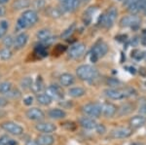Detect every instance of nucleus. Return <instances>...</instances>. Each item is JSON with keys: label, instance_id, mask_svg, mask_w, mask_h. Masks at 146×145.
I'll list each match as a JSON object with an SVG mask.
<instances>
[{"label": "nucleus", "instance_id": "nucleus-1", "mask_svg": "<svg viewBox=\"0 0 146 145\" xmlns=\"http://www.w3.org/2000/svg\"><path fill=\"white\" fill-rule=\"evenodd\" d=\"M135 90L131 88H114V89H107L104 91V95H106L108 99L120 100L124 99L127 97H129L131 95H135Z\"/></svg>", "mask_w": 146, "mask_h": 145}, {"label": "nucleus", "instance_id": "nucleus-2", "mask_svg": "<svg viewBox=\"0 0 146 145\" xmlns=\"http://www.w3.org/2000/svg\"><path fill=\"white\" fill-rule=\"evenodd\" d=\"M76 74L80 80L93 81L98 76V71L96 67L90 64H83L77 67Z\"/></svg>", "mask_w": 146, "mask_h": 145}, {"label": "nucleus", "instance_id": "nucleus-3", "mask_svg": "<svg viewBox=\"0 0 146 145\" xmlns=\"http://www.w3.org/2000/svg\"><path fill=\"white\" fill-rule=\"evenodd\" d=\"M118 16V11L115 7H110L108 10L105 12L103 15H101L100 18V23L102 27L105 28H110L114 24L115 21Z\"/></svg>", "mask_w": 146, "mask_h": 145}, {"label": "nucleus", "instance_id": "nucleus-4", "mask_svg": "<svg viewBox=\"0 0 146 145\" xmlns=\"http://www.w3.org/2000/svg\"><path fill=\"white\" fill-rule=\"evenodd\" d=\"M108 52V46L104 41H98L95 44L91 52V60L92 62H96L98 58L104 57Z\"/></svg>", "mask_w": 146, "mask_h": 145}, {"label": "nucleus", "instance_id": "nucleus-5", "mask_svg": "<svg viewBox=\"0 0 146 145\" xmlns=\"http://www.w3.org/2000/svg\"><path fill=\"white\" fill-rule=\"evenodd\" d=\"M21 19L23 21L25 24L27 25V27L34 25L35 23L38 22L39 17L38 14L35 10H25L21 16Z\"/></svg>", "mask_w": 146, "mask_h": 145}, {"label": "nucleus", "instance_id": "nucleus-6", "mask_svg": "<svg viewBox=\"0 0 146 145\" xmlns=\"http://www.w3.org/2000/svg\"><path fill=\"white\" fill-rule=\"evenodd\" d=\"M82 110L86 115L94 117V118H98L101 114V105L98 103L90 102V103L85 104L82 107Z\"/></svg>", "mask_w": 146, "mask_h": 145}, {"label": "nucleus", "instance_id": "nucleus-7", "mask_svg": "<svg viewBox=\"0 0 146 145\" xmlns=\"http://www.w3.org/2000/svg\"><path fill=\"white\" fill-rule=\"evenodd\" d=\"M1 128L4 130L10 132L13 135H22L23 134V128L17 123L14 122H4L1 124Z\"/></svg>", "mask_w": 146, "mask_h": 145}, {"label": "nucleus", "instance_id": "nucleus-8", "mask_svg": "<svg viewBox=\"0 0 146 145\" xmlns=\"http://www.w3.org/2000/svg\"><path fill=\"white\" fill-rule=\"evenodd\" d=\"M86 45L84 43H75L68 49V56L71 58H79L84 55Z\"/></svg>", "mask_w": 146, "mask_h": 145}, {"label": "nucleus", "instance_id": "nucleus-9", "mask_svg": "<svg viewBox=\"0 0 146 145\" xmlns=\"http://www.w3.org/2000/svg\"><path fill=\"white\" fill-rule=\"evenodd\" d=\"M131 134H133V130L129 128H117L110 132V136L115 139L127 138Z\"/></svg>", "mask_w": 146, "mask_h": 145}, {"label": "nucleus", "instance_id": "nucleus-10", "mask_svg": "<svg viewBox=\"0 0 146 145\" xmlns=\"http://www.w3.org/2000/svg\"><path fill=\"white\" fill-rule=\"evenodd\" d=\"M140 23V19L135 15H129L123 17L120 21V25L122 27H133L137 26Z\"/></svg>", "mask_w": 146, "mask_h": 145}, {"label": "nucleus", "instance_id": "nucleus-11", "mask_svg": "<svg viewBox=\"0 0 146 145\" xmlns=\"http://www.w3.org/2000/svg\"><path fill=\"white\" fill-rule=\"evenodd\" d=\"M46 95H48L52 99H62L64 97L62 89L58 85H51L47 88Z\"/></svg>", "mask_w": 146, "mask_h": 145}, {"label": "nucleus", "instance_id": "nucleus-12", "mask_svg": "<svg viewBox=\"0 0 146 145\" xmlns=\"http://www.w3.org/2000/svg\"><path fill=\"white\" fill-rule=\"evenodd\" d=\"M27 117L32 121H42L45 118V114L41 109L33 107V108H30L27 111Z\"/></svg>", "mask_w": 146, "mask_h": 145}, {"label": "nucleus", "instance_id": "nucleus-13", "mask_svg": "<svg viewBox=\"0 0 146 145\" xmlns=\"http://www.w3.org/2000/svg\"><path fill=\"white\" fill-rule=\"evenodd\" d=\"M117 107L111 102H105L101 105V113L106 118H112L117 113Z\"/></svg>", "mask_w": 146, "mask_h": 145}, {"label": "nucleus", "instance_id": "nucleus-14", "mask_svg": "<svg viewBox=\"0 0 146 145\" xmlns=\"http://www.w3.org/2000/svg\"><path fill=\"white\" fill-rule=\"evenodd\" d=\"M35 128L39 132H42V134H51V132H54L56 130V127L53 123L39 122L38 124L35 125Z\"/></svg>", "mask_w": 146, "mask_h": 145}, {"label": "nucleus", "instance_id": "nucleus-15", "mask_svg": "<svg viewBox=\"0 0 146 145\" xmlns=\"http://www.w3.org/2000/svg\"><path fill=\"white\" fill-rule=\"evenodd\" d=\"M28 41V35L25 32H22V33L18 34V36L14 39V47L17 50H21L23 47L27 45Z\"/></svg>", "mask_w": 146, "mask_h": 145}, {"label": "nucleus", "instance_id": "nucleus-16", "mask_svg": "<svg viewBox=\"0 0 146 145\" xmlns=\"http://www.w3.org/2000/svg\"><path fill=\"white\" fill-rule=\"evenodd\" d=\"M146 124V118L142 115H136L131 118L129 120V126L133 128H138L143 127Z\"/></svg>", "mask_w": 146, "mask_h": 145}, {"label": "nucleus", "instance_id": "nucleus-17", "mask_svg": "<svg viewBox=\"0 0 146 145\" xmlns=\"http://www.w3.org/2000/svg\"><path fill=\"white\" fill-rule=\"evenodd\" d=\"M80 5V0H64L62 2V8L66 12H74Z\"/></svg>", "mask_w": 146, "mask_h": 145}, {"label": "nucleus", "instance_id": "nucleus-18", "mask_svg": "<svg viewBox=\"0 0 146 145\" xmlns=\"http://www.w3.org/2000/svg\"><path fill=\"white\" fill-rule=\"evenodd\" d=\"M36 141L39 145H53L55 142V138L50 134H43L37 137Z\"/></svg>", "mask_w": 146, "mask_h": 145}, {"label": "nucleus", "instance_id": "nucleus-19", "mask_svg": "<svg viewBox=\"0 0 146 145\" xmlns=\"http://www.w3.org/2000/svg\"><path fill=\"white\" fill-rule=\"evenodd\" d=\"M79 124L82 128H87V130H93V128H96V121L92 118H88V117H83V118L80 119Z\"/></svg>", "mask_w": 146, "mask_h": 145}, {"label": "nucleus", "instance_id": "nucleus-20", "mask_svg": "<svg viewBox=\"0 0 146 145\" xmlns=\"http://www.w3.org/2000/svg\"><path fill=\"white\" fill-rule=\"evenodd\" d=\"M74 82H75V79L72 74L63 73L62 75H60V83L63 87H69V86L74 84Z\"/></svg>", "mask_w": 146, "mask_h": 145}, {"label": "nucleus", "instance_id": "nucleus-21", "mask_svg": "<svg viewBox=\"0 0 146 145\" xmlns=\"http://www.w3.org/2000/svg\"><path fill=\"white\" fill-rule=\"evenodd\" d=\"M48 115L50 118L52 119H56V120H58V119H63L65 116H66V113L64 111L62 110L60 108H53L49 111Z\"/></svg>", "mask_w": 146, "mask_h": 145}, {"label": "nucleus", "instance_id": "nucleus-22", "mask_svg": "<svg viewBox=\"0 0 146 145\" xmlns=\"http://www.w3.org/2000/svg\"><path fill=\"white\" fill-rule=\"evenodd\" d=\"M30 4H31V2L29 0H15L12 6L15 10H23V9L28 8Z\"/></svg>", "mask_w": 146, "mask_h": 145}, {"label": "nucleus", "instance_id": "nucleus-23", "mask_svg": "<svg viewBox=\"0 0 146 145\" xmlns=\"http://www.w3.org/2000/svg\"><path fill=\"white\" fill-rule=\"evenodd\" d=\"M68 95L72 97H81L86 95V90L81 87H75L71 88L68 91Z\"/></svg>", "mask_w": 146, "mask_h": 145}, {"label": "nucleus", "instance_id": "nucleus-24", "mask_svg": "<svg viewBox=\"0 0 146 145\" xmlns=\"http://www.w3.org/2000/svg\"><path fill=\"white\" fill-rule=\"evenodd\" d=\"M44 88V83H43V79L41 78L40 76L37 77V79L35 80V82L32 83V86H31V90L32 92L37 93L39 92H41Z\"/></svg>", "mask_w": 146, "mask_h": 145}, {"label": "nucleus", "instance_id": "nucleus-25", "mask_svg": "<svg viewBox=\"0 0 146 145\" xmlns=\"http://www.w3.org/2000/svg\"><path fill=\"white\" fill-rule=\"evenodd\" d=\"M117 111L120 116L128 115L131 111H133V105H131V103H125L119 109H117Z\"/></svg>", "mask_w": 146, "mask_h": 145}, {"label": "nucleus", "instance_id": "nucleus-26", "mask_svg": "<svg viewBox=\"0 0 146 145\" xmlns=\"http://www.w3.org/2000/svg\"><path fill=\"white\" fill-rule=\"evenodd\" d=\"M36 99H37L38 103H40L41 105H44V106H47V105L51 104L52 100H53L48 95H46V93H41V95H38Z\"/></svg>", "mask_w": 146, "mask_h": 145}, {"label": "nucleus", "instance_id": "nucleus-27", "mask_svg": "<svg viewBox=\"0 0 146 145\" xmlns=\"http://www.w3.org/2000/svg\"><path fill=\"white\" fill-rule=\"evenodd\" d=\"M51 36H52V33H51V31L49 29H41L36 33L37 39L40 40L41 42L46 40V39H48V38H50Z\"/></svg>", "mask_w": 146, "mask_h": 145}, {"label": "nucleus", "instance_id": "nucleus-28", "mask_svg": "<svg viewBox=\"0 0 146 145\" xmlns=\"http://www.w3.org/2000/svg\"><path fill=\"white\" fill-rule=\"evenodd\" d=\"M95 11H96V8L95 7H90V9H88L84 14V23L89 24L91 23L92 19H93V15L95 14Z\"/></svg>", "mask_w": 146, "mask_h": 145}, {"label": "nucleus", "instance_id": "nucleus-29", "mask_svg": "<svg viewBox=\"0 0 146 145\" xmlns=\"http://www.w3.org/2000/svg\"><path fill=\"white\" fill-rule=\"evenodd\" d=\"M48 14L50 17L58 19L62 16V11L60 8H56V7H51V8L48 9Z\"/></svg>", "mask_w": 146, "mask_h": 145}, {"label": "nucleus", "instance_id": "nucleus-30", "mask_svg": "<svg viewBox=\"0 0 146 145\" xmlns=\"http://www.w3.org/2000/svg\"><path fill=\"white\" fill-rule=\"evenodd\" d=\"M12 89V84L10 82H2L0 83V93L1 95H7Z\"/></svg>", "mask_w": 146, "mask_h": 145}, {"label": "nucleus", "instance_id": "nucleus-31", "mask_svg": "<svg viewBox=\"0 0 146 145\" xmlns=\"http://www.w3.org/2000/svg\"><path fill=\"white\" fill-rule=\"evenodd\" d=\"M32 83H33L32 78H30V77H25V78H23V80L21 81V87H22L23 90H29V89H31Z\"/></svg>", "mask_w": 146, "mask_h": 145}, {"label": "nucleus", "instance_id": "nucleus-32", "mask_svg": "<svg viewBox=\"0 0 146 145\" xmlns=\"http://www.w3.org/2000/svg\"><path fill=\"white\" fill-rule=\"evenodd\" d=\"M12 58V51L10 48H4L0 51V58L3 60H8Z\"/></svg>", "mask_w": 146, "mask_h": 145}, {"label": "nucleus", "instance_id": "nucleus-33", "mask_svg": "<svg viewBox=\"0 0 146 145\" xmlns=\"http://www.w3.org/2000/svg\"><path fill=\"white\" fill-rule=\"evenodd\" d=\"M33 7V10H42V9L45 7L46 5V1L45 0H33L30 4Z\"/></svg>", "mask_w": 146, "mask_h": 145}, {"label": "nucleus", "instance_id": "nucleus-34", "mask_svg": "<svg viewBox=\"0 0 146 145\" xmlns=\"http://www.w3.org/2000/svg\"><path fill=\"white\" fill-rule=\"evenodd\" d=\"M35 55H37L39 58H45L48 56V52H47L45 46L43 45H40V46H37L35 48Z\"/></svg>", "mask_w": 146, "mask_h": 145}, {"label": "nucleus", "instance_id": "nucleus-35", "mask_svg": "<svg viewBox=\"0 0 146 145\" xmlns=\"http://www.w3.org/2000/svg\"><path fill=\"white\" fill-rule=\"evenodd\" d=\"M3 44L6 48H11L12 46H14V39L12 38V36L8 35L3 39Z\"/></svg>", "mask_w": 146, "mask_h": 145}, {"label": "nucleus", "instance_id": "nucleus-36", "mask_svg": "<svg viewBox=\"0 0 146 145\" xmlns=\"http://www.w3.org/2000/svg\"><path fill=\"white\" fill-rule=\"evenodd\" d=\"M7 95H8L9 97H12V99H15V97H19L21 95V92L17 89H11V91L7 93Z\"/></svg>", "mask_w": 146, "mask_h": 145}, {"label": "nucleus", "instance_id": "nucleus-37", "mask_svg": "<svg viewBox=\"0 0 146 145\" xmlns=\"http://www.w3.org/2000/svg\"><path fill=\"white\" fill-rule=\"evenodd\" d=\"M96 132H98L100 134H103L105 132H106V128H105V127H104V125H102V124H96Z\"/></svg>", "mask_w": 146, "mask_h": 145}, {"label": "nucleus", "instance_id": "nucleus-38", "mask_svg": "<svg viewBox=\"0 0 146 145\" xmlns=\"http://www.w3.org/2000/svg\"><path fill=\"white\" fill-rule=\"evenodd\" d=\"M11 138L8 135H2L0 137V145H9Z\"/></svg>", "mask_w": 146, "mask_h": 145}, {"label": "nucleus", "instance_id": "nucleus-39", "mask_svg": "<svg viewBox=\"0 0 146 145\" xmlns=\"http://www.w3.org/2000/svg\"><path fill=\"white\" fill-rule=\"evenodd\" d=\"M74 29H75V23H73V24L69 27V28L66 29V30H65V31L62 34V37H67L68 35L71 34L72 32L74 31Z\"/></svg>", "mask_w": 146, "mask_h": 145}, {"label": "nucleus", "instance_id": "nucleus-40", "mask_svg": "<svg viewBox=\"0 0 146 145\" xmlns=\"http://www.w3.org/2000/svg\"><path fill=\"white\" fill-rule=\"evenodd\" d=\"M23 103H25V105H27V106L31 105L32 103H33V97H31V95H28V97H27L25 99H23Z\"/></svg>", "mask_w": 146, "mask_h": 145}, {"label": "nucleus", "instance_id": "nucleus-41", "mask_svg": "<svg viewBox=\"0 0 146 145\" xmlns=\"http://www.w3.org/2000/svg\"><path fill=\"white\" fill-rule=\"evenodd\" d=\"M64 50H65V47H64V46H62V45H58V46H56V48H55V50H54V53L58 51V53H56V54H58V55H60V53H62Z\"/></svg>", "mask_w": 146, "mask_h": 145}, {"label": "nucleus", "instance_id": "nucleus-42", "mask_svg": "<svg viewBox=\"0 0 146 145\" xmlns=\"http://www.w3.org/2000/svg\"><path fill=\"white\" fill-rule=\"evenodd\" d=\"M8 104V100L5 97H0V107H4Z\"/></svg>", "mask_w": 146, "mask_h": 145}, {"label": "nucleus", "instance_id": "nucleus-43", "mask_svg": "<svg viewBox=\"0 0 146 145\" xmlns=\"http://www.w3.org/2000/svg\"><path fill=\"white\" fill-rule=\"evenodd\" d=\"M139 112L141 114H143V115H146V103H143L142 105H140Z\"/></svg>", "mask_w": 146, "mask_h": 145}, {"label": "nucleus", "instance_id": "nucleus-44", "mask_svg": "<svg viewBox=\"0 0 146 145\" xmlns=\"http://www.w3.org/2000/svg\"><path fill=\"white\" fill-rule=\"evenodd\" d=\"M136 1V0H125V2H124V5L128 8V7H129L131 5V4H133Z\"/></svg>", "mask_w": 146, "mask_h": 145}, {"label": "nucleus", "instance_id": "nucleus-45", "mask_svg": "<svg viewBox=\"0 0 146 145\" xmlns=\"http://www.w3.org/2000/svg\"><path fill=\"white\" fill-rule=\"evenodd\" d=\"M0 25H1V26L3 27V28L8 29L9 24H8V23H7L6 21H2V22H0Z\"/></svg>", "mask_w": 146, "mask_h": 145}, {"label": "nucleus", "instance_id": "nucleus-46", "mask_svg": "<svg viewBox=\"0 0 146 145\" xmlns=\"http://www.w3.org/2000/svg\"><path fill=\"white\" fill-rule=\"evenodd\" d=\"M5 14H6L5 8H4V7H2V6H0V18L4 17V16H5Z\"/></svg>", "mask_w": 146, "mask_h": 145}, {"label": "nucleus", "instance_id": "nucleus-47", "mask_svg": "<svg viewBox=\"0 0 146 145\" xmlns=\"http://www.w3.org/2000/svg\"><path fill=\"white\" fill-rule=\"evenodd\" d=\"M6 30L7 29H5V28H3V27L0 25V38H2V37L5 35V33H6Z\"/></svg>", "mask_w": 146, "mask_h": 145}, {"label": "nucleus", "instance_id": "nucleus-48", "mask_svg": "<svg viewBox=\"0 0 146 145\" xmlns=\"http://www.w3.org/2000/svg\"><path fill=\"white\" fill-rule=\"evenodd\" d=\"M25 145H39L36 140H28Z\"/></svg>", "mask_w": 146, "mask_h": 145}, {"label": "nucleus", "instance_id": "nucleus-49", "mask_svg": "<svg viewBox=\"0 0 146 145\" xmlns=\"http://www.w3.org/2000/svg\"><path fill=\"white\" fill-rule=\"evenodd\" d=\"M9 0H0V5H3V4H6Z\"/></svg>", "mask_w": 146, "mask_h": 145}, {"label": "nucleus", "instance_id": "nucleus-50", "mask_svg": "<svg viewBox=\"0 0 146 145\" xmlns=\"http://www.w3.org/2000/svg\"><path fill=\"white\" fill-rule=\"evenodd\" d=\"M143 12H144V14H145V15H146V6H145V8L143 9Z\"/></svg>", "mask_w": 146, "mask_h": 145}, {"label": "nucleus", "instance_id": "nucleus-51", "mask_svg": "<svg viewBox=\"0 0 146 145\" xmlns=\"http://www.w3.org/2000/svg\"><path fill=\"white\" fill-rule=\"evenodd\" d=\"M88 1H90V0H82V2H88Z\"/></svg>", "mask_w": 146, "mask_h": 145}, {"label": "nucleus", "instance_id": "nucleus-52", "mask_svg": "<svg viewBox=\"0 0 146 145\" xmlns=\"http://www.w3.org/2000/svg\"><path fill=\"white\" fill-rule=\"evenodd\" d=\"M58 1H60V2H62H62L64 1V0H58Z\"/></svg>", "mask_w": 146, "mask_h": 145}]
</instances>
